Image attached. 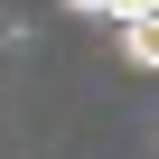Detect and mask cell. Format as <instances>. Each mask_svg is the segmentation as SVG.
Here are the masks:
<instances>
[{
	"label": "cell",
	"instance_id": "6da1fadb",
	"mask_svg": "<svg viewBox=\"0 0 159 159\" xmlns=\"http://www.w3.org/2000/svg\"><path fill=\"white\" fill-rule=\"evenodd\" d=\"M112 28H122V56H131V66L159 56V28H150V19H112Z\"/></svg>",
	"mask_w": 159,
	"mask_h": 159
},
{
	"label": "cell",
	"instance_id": "7a4b0ae2",
	"mask_svg": "<svg viewBox=\"0 0 159 159\" xmlns=\"http://www.w3.org/2000/svg\"><path fill=\"white\" fill-rule=\"evenodd\" d=\"M66 10H84V19H112V0H66Z\"/></svg>",
	"mask_w": 159,
	"mask_h": 159
}]
</instances>
